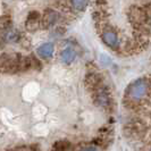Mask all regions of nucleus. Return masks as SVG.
I'll return each mask as SVG.
<instances>
[{"label": "nucleus", "instance_id": "f257e3e1", "mask_svg": "<svg viewBox=\"0 0 151 151\" xmlns=\"http://www.w3.org/2000/svg\"><path fill=\"white\" fill-rule=\"evenodd\" d=\"M86 84L91 90L94 102L101 108L109 109L111 107V94L102 78L97 74H91L86 78Z\"/></svg>", "mask_w": 151, "mask_h": 151}, {"label": "nucleus", "instance_id": "f03ea898", "mask_svg": "<svg viewBox=\"0 0 151 151\" xmlns=\"http://www.w3.org/2000/svg\"><path fill=\"white\" fill-rule=\"evenodd\" d=\"M98 27L99 35L101 40L104 41V43L114 51H122L123 50V40L121 35L118 34V32L114 29L113 26L98 23L97 24Z\"/></svg>", "mask_w": 151, "mask_h": 151}, {"label": "nucleus", "instance_id": "7ed1b4c3", "mask_svg": "<svg viewBox=\"0 0 151 151\" xmlns=\"http://www.w3.org/2000/svg\"><path fill=\"white\" fill-rule=\"evenodd\" d=\"M151 91V78L141 77L135 80L127 89V97L133 102H140L149 97Z\"/></svg>", "mask_w": 151, "mask_h": 151}, {"label": "nucleus", "instance_id": "20e7f679", "mask_svg": "<svg viewBox=\"0 0 151 151\" xmlns=\"http://www.w3.org/2000/svg\"><path fill=\"white\" fill-rule=\"evenodd\" d=\"M125 132H126L129 135L137 137V136L143 135L144 133H145V126H144L143 123H141V122H139V121L131 122L129 124L126 125Z\"/></svg>", "mask_w": 151, "mask_h": 151}, {"label": "nucleus", "instance_id": "39448f33", "mask_svg": "<svg viewBox=\"0 0 151 151\" xmlns=\"http://www.w3.org/2000/svg\"><path fill=\"white\" fill-rule=\"evenodd\" d=\"M75 57L76 52L73 48H66L60 53V59L64 64H70L72 61L75 59Z\"/></svg>", "mask_w": 151, "mask_h": 151}, {"label": "nucleus", "instance_id": "423d86ee", "mask_svg": "<svg viewBox=\"0 0 151 151\" xmlns=\"http://www.w3.org/2000/svg\"><path fill=\"white\" fill-rule=\"evenodd\" d=\"M53 53V45L52 43H45L41 47H39L38 49V55L41 58H50Z\"/></svg>", "mask_w": 151, "mask_h": 151}, {"label": "nucleus", "instance_id": "0eeeda50", "mask_svg": "<svg viewBox=\"0 0 151 151\" xmlns=\"http://www.w3.org/2000/svg\"><path fill=\"white\" fill-rule=\"evenodd\" d=\"M57 21H58V14L53 10H48L43 16V25L45 27L55 25V23Z\"/></svg>", "mask_w": 151, "mask_h": 151}, {"label": "nucleus", "instance_id": "6e6552de", "mask_svg": "<svg viewBox=\"0 0 151 151\" xmlns=\"http://www.w3.org/2000/svg\"><path fill=\"white\" fill-rule=\"evenodd\" d=\"M39 19H40V15H39L38 12H31L30 14H29V16H27L26 27L30 29L31 25H33V26H32V31H33L37 26H38Z\"/></svg>", "mask_w": 151, "mask_h": 151}, {"label": "nucleus", "instance_id": "1a4fd4ad", "mask_svg": "<svg viewBox=\"0 0 151 151\" xmlns=\"http://www.w3.org/2000/svg\"><path fill=\"white\" fill-rule=\"evenodd\" d=\"M70 7L73 8L77 13H82L85 10L86 5H88V0H69Z\"/></svg>", "mask_w": 151, "mask_h": 151}, {"label": "nucleus", "instance_id": "9d476101", "mask_svg": "<svg viewBox=\"0 0 151 151\" xmlns=\"http://www.w3.org/2000/svg\"><path fill=\"white\" fill-rule=\"evenodd\" d=\"M70 147L68 141H59L53 145V151H67Z\"/></svg>", "mask_w": 151, "mask_h": 151}, {"label": "nucleus", "instance_id": "9b49d317", "mask_svg": "<svg viewBox=\"0 0 151 151\" xmlns=\"http://www.w3.org/2000/svg\"><path fill=\"white\" fill-rule=\"evenodd\" d=\"M5 39H6V41H8V42H16L19 39V34L15 30H10L6 33Z\"/></svg>", "mask_w": 151, "mask_h": 151}, {"label": "nucleus", "instance_id": "f8f14e48", "mask_svg": "<svg viewBox=\"0 0 151 151\" xmlns=\"http://www.w3.org/2000/svg\"><path fill=\"white\" fill-rule=\"evenodd\" d=\"M80 151H101L99 149L97 145H88V147H84L83 149H81Z\"/></svg>", "mask_w": 151, "mask_h": 151}, {"label": "nucleus", "instance_id": "ddd939ff", "mask_svg": "<svg viewBox=\"0 0 151 151\" xmlns=\"http://www.w3.org/2000/svg\"><path fill=\"white\" fill-rule=\"evenodd\" d=\"M150 151H151V148H150Z\"/></svg>", "mask_w": 151, "mask_h": 151}]
</instances>
